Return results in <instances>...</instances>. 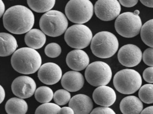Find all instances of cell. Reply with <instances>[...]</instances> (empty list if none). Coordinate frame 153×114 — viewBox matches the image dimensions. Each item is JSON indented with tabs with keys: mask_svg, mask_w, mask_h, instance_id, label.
I'll return each mask as SVG.
<instances>
[{
	"mask_svg": "<svg viewBox=\"0 0 153 114\" xmlns=\"http://www.w3.org/2000/svg\"><path fill=\"white\" fill-rule=\"evenodd\" d=\"M35 22L33 12L25 6L17 5L9 8L3 15L4 27L9 32L22 34L32 29Z\"/></svg>",
	"mask_w": 153,
	"mask_h": 114,
	"instance_id": "6da1fadb",
	"label": "cell"
},
{
	"mask_svg": "<svg viewBox=\"0 0 153 114\" xmlns=\"http://www.w3.org/2000/svg\"><path fill=\"white\" fill-rule=\"evenodd\" d=\"M42 63L40 53L35 49L30 47L18 49L11 57V65L14 69L17 72L25 75L36 72L40 69Z\"/></svg>",
	"mask_w": 153,
	"mask_h": 114,
	"instance_id": "7a4b0ae2",
	"label": "cell"
},
{
	"mask_svg": "<svg viewBox=\"0 0 153 114\" xmlns=\"http://www.w3.org/2000/svg\"><path fill=\"white\" fill-rule=\"evenodd\" d=\"M119 48L116 37L108 31H102L95 35L91 42L93 54L101 58H107L113 56Z\"/></svg>",
	"mask_w": 153,
	"mask_h": 114,
	"instance_id": "3957f363",
	"label": "cell"
},
{
	"mask_svg": "<svg viewBox=\"0 0 153 114\" xmlns=\"http://www.w3.org/2000/svg\"><path fill=\"white\" fill-rule=\"evenodd\" d=\"M39 25L45 34L52 37H57L66 32L68 21L62 12L53 10L47 12L42 16Z\"/></svg>",
	"mask_w": 153,
	"mask_h": 114,
	"instance_id": "277c9868",
	"label": "cell"
},
{
	"mask_svg": "<svg viewBox=\"0 0 153 114\" xmlns=\"http://www.w3.org/2000/svg\"><path fill=\"white\" fill-rule=\"evenodd\" d=\"M142 83L140 74L136 70L129 69L118 71L113 78L114 87L123 94H134L140 88Z\"/></svg>",
	"mask_w": 153,
	"mask_h": 114,
	"instance_id": "5b68a950",
	"label": "cell"
},
{
	"mask_svg": "<svg viewBox=\"0 0 153 114\" xmlns=\"http://www.w3.org/2000/svg\"><path fill=\"white\" fill-rule=\"evenodd\" d=\"M90 0H70L65 7L67 18L73 23L83 24L88 22L94 14Z\"/></svg>",
	"mask_w": 153,
	"mask_h": 114,
	"instance_id": "8992f818",
	"label": "cell"
},
{
	"mask_svg": "<svg viewBox=\"0 0 153 114\" xmlns=\"http://www.w3.org/2000/svg\"><path fill=\"white\" fill-rule=\"evenodd\" d=\"M142 25L139 16L131 12H123L120 14L114 23L116 32L126 38H131L137 35L140 32Z\"/></svg>",
	"mask_w": 153,
	"mask_h": 114,
	"instance_id": "52a82bcc",
	"label": "cell"
},
{
	"mask_svg": "<svg viewBox=\"0 0 153 114\" xmlns=\"http://www.w3.org/2000/svg\"><path fill=\"white\" fill-rule=\"evenodd\" d=\"M93 39L91 29L83 24H76L69 27L65 32L64 39L71 48L82 49L88 46Z\"/></svg>",
	"mask_w": 153,
	"mask_h": 114,
	"instance_id": "ba28073f",
	"label": "cell"
},
{
	"mask_svg": "<svg viewBox=\"0 0 153 114\" xmlns=\"http://www.w3.org/2000/svg\"><path fill=\"white\" fill-rule=\"evenodd\" d=\"M112 75L110 66L102 61H94L89 64L85 71V77L88 83L97 87L108 84Z\"/></svg>",
	"mask_w": 153,
	"mask_h": 114,
	"instance_id": "9c48e42d",
	"label": "cell"
},
{
	"mask_svg": "<svg viewBox=\"0 0 153 114\" xmlns=\"http://www.w3.org/2000/svg\"><path fill=\"white\" fill-rule=\"evenodd\" d=\"M120 3L117 0H98L94 5L97 17L103 21H110L120 15Z\"/></svg>",
	"mask_w": 153,
	"mask_h": 114,
	"instance_id": "30bf717a",
	"label": "cell"
},
{
	"mask_svg": "<svg viewBox=\"0 0 153 114\" xmlns=\"http://www.w3.org/2000/svg\"><path fill=\"white\" fill-rule=\"evenodd\" d=\"M142 55L141 50L137 45L127 44L123 46L119 50L118 58L123 66L132 67L140 63Z\"/></svg>",
	"mask_w": 153,
	"mask_h": 114,
	"instance_id": "8fae6325",
	"label": "cell"
},
{
	"mask_svg": "<svg viewBox=\"0 0 153 114\" xmlns=\"http://www.w3.org/2000/svg\"><path fill=\"white\" fill-rule=\"evenodd\" d=\"M36 85L34 79L27 76H21L13 81L11 89L13 94L19 98L27 99L33 95Z\"/></svg>",
	"mask_w": 153,
	"mask_h": 114,
	"instance_id": "7c38bea8",
	"label": "cell"
},
{
	"mask_svg": "<svg viewBox=\"0 0 153 114\" xmlns=\"http://www.w3.org/2000/svg\"><path fill=\"white\" fill-rule=\"evenodd\" d=\"M39 80L46 85L57 83L62 77V70L56 63L47 62L41 66L38 72Z\"/></svg>",
	"mask_w": 153,
	"mask_h": 114,
	"instance_id": "4fadbf2b",
	"label": "cell"
},
{
	"mask_svg": "<svg viewBox=\"0 0 153 114\" xmlns=\"http://www.w3.org/2000/svg\"><path fill=\"white\" fill-rule=\"evenodd\" d=\"M66 62L71 69L75 71H81L89 65V58L85 52L81 49H76L68 53Z\"/></svg>",
	"mask_w": 153,
	"mask_h": 114,
	"instance_id": "5bb4252c",
	"label": "cell"
},
{
	"mask_svg": "<svg viewBox=\"0 0 153 114\" xmlns=\"http://www.w3.org/2000/svg\"><path fill=\"white\" fill-rule=\"evenodd\" d=\"M93 99L97 105L110 107L115 102L116 93L113 89L106 85L98 86L94 91Z\"/></svg>",
	"mask_w": 153,
	"mask_h": 114,
	"instance_id": "9a60e30c",
	"label": "cell"
},
{
	"mask_svg": "<svg viewBox=\"0 0 153 114\" xmlns=\"http://www.w3.org/2000/svg\"><path fill=\"white\" fill-rule=\"evenodd\" d=\"M85 83L84 76L77 71L66 72L62 77V87L70 92H76L80 90Z\"/></svg>",
	"mask_w": 153,
	"mask_h": 114,
	"instance_id": "2e32d148",
	"label": "cell"
},
{
	"mask_svg": "<svg viewBox=\"0 0 153 114\" xmlns=\"http://www.w3.org/2000/svg\"><path fill=\"white\" fill-rule=\"evenodd\" d=\"M69 106L76 114H88L93 109V102L90 97L84 94L73 96L69 101Z\"/></svg>",
	"mask_w": 153,
	"mask_h": 114,
	"instance_id": "e0dca14e",
	"label": "cell"
},
{
	"mask_svg": "<svg viewBox=\"0 0 153 114\" xmlns=\"http://www.w3.org/2000/svg\"><path fill=\"white\" fill-rule=\"evenodd\" d=\"M120 110L123 114H139L143 110L141 100L135 96H128L123 98L120 105Z\"/></svg>",
	"mask_w": 153,
	"mask_h": 114,
	"instance_id": "ac0fdd59",
	"label": "cell"
},
{
	"mask_svg": "<svg viewBox=\"0 0 153 114\" xmlns=\"http://www.w3.org/2000/svg\"><path fill=\"white\" fill-rule=\"evenodd\" d=\"M46 40L45 34L37 28L29 30L25 37L26 44L30 48L35 50L42 48L45 44Z\"/></svg>",
	"mask_w": 153,
	"mask_h": 114,
	"instance_id": "d6986e66",
	"label": "cell"
},
{
	"mask_svg": "<svg viewBox=\"0 0 153 114\" xmlns=\"http://www.w3.org/2000/svg\"><path fill=\"white\" fill-rule=\"evenodd\" d=\"M1 57L10 56L15 53L18 46L16 38L10 34L1 33Z\"/></svg>",
	"mask_w": 153,
	"mask_h": 114,
	"instance_id": "ffe728a7",
	"label": "cell"
},
{
	"mask_svg": "<svg viewBox=\"0 0 153 114\" xmlns=\"http://www.w3.org/2000/svg\"><path fill=\"white\" fill-rule=\"evenodd\" d=\"M5 109L9 114H25L27 112L28 106L23 99L12 98L6 102Z\"/></svg>",
	"mask_w": 153,
	"mask_h": 114,
	"instance_id": "44dd1931",
	"label": "cell"
},
{
	"mask_svg": "<svg viewBox=\"0 0 153 114\" xmlns=\"http://www.w3.org/2000/svg\"><path fill=\"white\" fill-rule=\"evenodd\" d=\"M56 0H27V4L34 11L47 12L51 10L55 5Z\"/></svg>",
	"mask_w": 153,
	"mask_h": 114,
	"instance_id": "7402d4cb",
	"label": "cell"
},
{
	"mask_svg": "<svg viewBox=\"0 0 153 114\" xmlns=\"http://www.w3.org/2000/svg\"><path fill=\"white\" fill-rule=\"evenodd\" d=\"M140 37L145 44L153 48V19L147 21L142 26Z\"/></svg>",
	"mask_w": 153,
	"mask_h": 114,
	"instance_id": "603a6c76",
	"label": "cell"
},
{
	"mask_svg": "<svg viewBox=\"0 0 153 114\" xmlns=\"http://www.w3.org/2000/svg\"><path fill=\"white\" fill-rule=\"evenodd\" d=\"M53 95L54 94L52 90L46 86L39 87L35 92V98L40 103L50 102L53 98Z\"/></svg>",
	"mask_w": 153,
	"mask_h": 114,
	"instance_id": "cb8c5ba5",
	"label": "cell"
},
{
	"mask_svg": "<svg viewBox=\"0 0 153 114\" xmlns=\"http://www.w3.org/2000/svg\"><path fill=\"white\" fill-rule=\"evenodd\" d=\"M139 97L141 101L146 104L153 103V84L144 85L140 88Z\"/></svg>",
	"mask_w": 153,
	"mask_h": 114,
	"instance_id": "d4e9b609",
	"label": "cell"
},
{
	"mask_svg": "<svg viewBox=\"0 0 153 114\" xmlns=\"http://www.w3.org/2000/svg\"><path fill=\"white\" fill-rule=\"evenodd\" d=\"M61 108L59 105L56 103L46 102L37 107L35 114H59Z\"/></svg>",
	"mask_w": 153,
	"mask_h": 114,
	"instance_id": "484cf974",
	"label": "cell"
},
{
	"mask_svg": "<svg viewBox=\"0 0 153 114\" xmlns=\"http://www.w3.org/2000/svg\"><path fill=\"white\" fill-rule=\"evenodd\" d=\"M71 99L69 91L64 89H60L56 91L53 95V100L55 103L59 106L66 105Z\"/></svg>",
	"mask_w": 153,
	"mask_h": 114,
	"instance_id": "4316f807",
	"label": "cell"
},
{
	"mask_svg": "<svg viewBox=\"0 0 153 114\" xmlns=\"http://www.w3.org/2000/svg\"><path fill=\"white\" fill-rule=\"evenodd\" d=\"M45 52L46 56L49 58H56L61 53V47L56 43H51L46 45L45 49Z\"/></svg>",
	"mask_w": 153,
	"mask_h": 114,
	"instance_id": "83f0119b",
	"label": "cell"
},
{
	"mask_svg": "<svg viewBox=\"0 0 153 114\" xmlns=\"http://www.w3.org/2000/svg\"><path fill=\"white\" fill-rule=\"evenodd\" d=\"M144 63L150 66H153V48H148L144 51L142 55Z\"/></svg>",
	"mask_w": 153,
	"mask_h": 114,
	"instance_id": "f1b7e54d",
	"label": "cell"
},
{
	"mask_svg": "<svg viewBox=\"0 0 153 114\" xmlns=\"http://www.w3.org/2000/svg\"><path fill=\"white\" fill-rule=\"evenodd\" d=\"M143 77L145 81L153 83V66L147 68L143 73Z\"/></svg>",
	"mask_w": 153,
	"mask_h": 114,
	"instance_id": "f546056e",
	"label": "cell"
},
{
	"mask_svg": "<svg viewBox=\"0 0 153 114\" xmlns=\"http://www.w3.org/2000/svg\"><path fill=\"white\" fill-rule=\"evenodd\" d=\"M90 113L91 114H115V112L112 109L108 107H105V106L96 108L92 110Z\"/></svg>",
	"mask_w": 153,
	"mask_h": 114,
	"instance_id": "4dcf8cb0",
	"label": "cell"
},
{
	"mask_svg": "<svg viewBox=\"0 0 153 114\" xmlns=\"http://www.w3.org/2000/svg\"><path fill=\"white\" fill-rule=\"evenodd\" d=\"M121 4L127 8H130L136 5L138 0H119Z\"/></svg>",
	"mask_w": 153,
	"mask_h": 114,
	"instance_id": "1f68e13d",
	"label": "cell"
},
{
	"mask_svg": "<svg viewBox=\"0 0 153 114\" xmlns=\"http://www.w3.org/2000/svg\"><path fill=\"white\" fill-rule=\"evenodd\" d=\"M59 114H74V110L71 107H65L61 108Z\"/></svg>",
	"mask_w": 153,
	"mask_h": 114,
	"instance_id": "d6a6232c",
	"label": "cell"
},
{
	"mask_svg": "<svg viewBox=\"0 0 153 114\" xmlns=\"http://www.w3.org/2000/svg\"><path fill=\"white\" fill-rule=\"evenodd\" d=\"M142 4L149 8H153V0H140Z\"/></svg>",
	"mask_w": 153,
	"mask_h": 114,
	"instance_id": "836d02e7",
	"label": "cell"
},
{
	"mask_svg": "<svg viewBox=\"0 0 153 114\" xmlns=\"http://www.w3.org/2000/svg\"><path fill=\"white\" fill-rule=\"evenodd\" d=\"M141 114H153V106H149L144 109L141 111Z\"/></svg>",
	"mask_w": 153,
	"mask_h": 114,
	"instance_id": "e575fe53",
	"label": "cell"
},
{
	"mask_svg": "<svg viewBox=\"0 0 153 114\" xmlns=\"http://www.w3.org/2000/svg\"><path fill=\"white\" fill-rule=\"evenodd\" d=\"M5 96H6V94H5V90L2 86L1 85V99H0L1 103H2V102L4 101Z\"/></svg>",
	"mask_w": 153,
	"mask_h": 114,
	"instance_id": "d590c367",
	"label": "cell"
},
{
	"mask_svg": "<svg viewBox=\"0 0 153 114\" xmlns=\"http://www.w3.org/2000/svg\"><path fill=\"white\" fill-rule=\"evenodd\" d=\"M1 9H0V11H1V13H0V17H1L2 15L4 14V12H5V4H4V2H3L2 0H1Z\"/></svg>",
	"mask_w": 153,
	"mask_h": 114,
	"instance_id": "8d00e7d4",
	"label": "cell"
},
{
	"mask_svg": "<svg viewBox=\"0 0 153 114\" xmlns=\"http://www.w3.org/2000/svg\"><path fill=\"white\" fill-rule=\"evenodd\" d=\"M134 13L136 15H139V14H140L139 10H136L134 11Z\"/></svg>",
	"mask_w": 153,
	"mask_h": 114,
	"instance_id": "74e56055",
	"label": "cell"
}]
</instances>
